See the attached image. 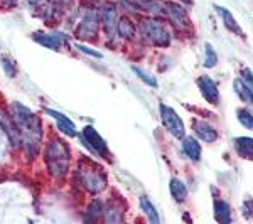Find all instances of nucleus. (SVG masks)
<instances>
[{
  "label": "nucleus",
  "mask_w": 253,
  "mask_h": 224,
  "mask_svg": "<svg viewBox=\"0 0 253 224\" xmlns=\"http://www.w3.org/2000/svg\"><path fill=\"white\" fill-rule=\"evenodd\" d=\"M14 120H15V123H17L20 133H22L24 140H26L27 152L31 153V150L36 152V150L39 149L41 137H42L39 118L36 116L31 110L22 107L20 103H14Z\"/></svg>",
  "instance_id": "f257e3e1"
},
{
  "label": "nucleus",
  "mask_w": 253,
  "mask_h": 224,
  "mask_svg": "<svg viewBox=\"0 0 253 224\" xmlns=\"http://www.w3.org/2000/svg\"><path fill=\"white\" fill-rule=\"evenodd\" d=\"M46 164L54 177H64L69 169V149L63 142L51 140L46 149Z\"/></svg>",
  "instance_id": "f03ea898"
},
{
  "label": "nucleus",
  "mask_w": 253,
  "mask_h": 224,
  "mask_svg": "<svg viewBox=\"0 0 253 224\" xmlns=\"http://www.w3.org/2000/svg\"><path fill=\"white\" fill-rule=\"evenodd\" d=\"M140 34L142 37L147 39L149 42H152L154 46H169L170 44V34L166 29V26L159 20L147 19L140 22Z\"/></svg>",
  "instance_id": "7ed1b4c3"
},
{
  "label": "nucleus",
  "mask_w": 253,
  "mask_h": 224,
  "mask_svg": "<svg viewBox=\"0 0 253 224\" xmlns=\"http://www.w3.org/2000/svg\"><path fill=\"white\" fill-rule=\"evenodd\" d=\"M159 110H161V120H162V123H164V127L167 128V132L174 138H181L182 140L186 133V128H184V123H182L181 116L177 115V112L164 103L159 107Z\"/></svg>",
  "instance_id": "20e7f679"
},
{
  "label": "nucleus",
  "mask_w": 253,
  "mask_h": 224,
  "mask_svg": "<svg viewBox=\"0 0 253 224\" xmlns=\"http://www.w3.org/2000/svg\"><path fill=\"white\" fill-rule=\"evenodd\" d=\"M80 182L88 192L98 194L107 187V179L101 176L98 170L91 169H80Z\"/></svg>",
  "instance_id": "39448f33"
},
{
  "label": "nucleus",
  "mask_w": 253,
  "mask_h": 224,
  "mask_svg": "<svg viewBox=\"0 0 253 224\" xmlns=\"http://www.w3.org/2000/svg\"><path fill=\"white\" fill-rule=\"evenodd\" d=\"M98 14L95 10H86L81 19L78 29H76V37H81V39H91L96 36L98 32Z\"/></svg>",
  "instance_id": "423d86ee"
},
{
  "label": "nucleus",
  "mask_w": 253,
  "mask_h": 224,
  "mask_svg": "<svg viewBox=\"0 0 253 224\" xmlns=\"http://www.w3.org/2000/svg\"><path fill=\"white\" fill-rule=\"evenodd\" d=\"M198 86H199V91H201L203 98H205L208 103H213V105H218L219 103V89H218V84H216L214 81L210 78V76H199Z\"/></svg>",
  "instance_id": "0eeeda50"
},
{
  "label": "nucleus",
  "mask_w": 253,
  "mask_h": 224,
  "mask_svg": "<svg viewBox=\"0 0 253 224\" xmlns=\"http://www.w3.org/2000/svg\"><path fill=\"white\" fill-rule=\"evenodd\" d=\"M0 127L5 130V133H7V137H9L12 145L19 147L22 144V133H20L17 123H15L14 118H10L5 112H0Z\"/></svg>",
  "instance_id": "6e6552de"
},
{
  "label": "nucleus",
  "mask_w": 253,
  "mask_h": 224,
  "mask_svg": "<svg viewBox=\"0 0 253 224\" xmlns=\"http://www.w3.org/2000/svg\"><path fill=\"white\" fill-rule=\"evenodd\" d=\"M166 14L172 19V22L175 24V26L182 27V29H186V27L191 26V20H189V17H187L186 9L182 5H179V3H175V2L166 3Z\"/></svg>",
  "instance_id": "1a4fd4ad"
},
{
  "label": "nucleus",
  "mask_w": 253,
  "mask_h": 224,
  "mask_svg": "<svg viewBox=\"0 0 253 224\" xmlns=\"http://www.w3.org/2000/svg\"><path fill=\"white\" fill-rule=\"evenodd\" d=\"M83 137H84V140H86V144L89 145V149L95 150L96 153H100V155H105V153L108 152V150H107V144H105V140L101 138L100 133L96 132L95 127L88 125V127L83 130Z\"/></svg>",
  "instance_id": "9d476101"
},
{
  "label": "nucleus",
  "mask_w": 253,
  "mask_h": 224,
  "mask_svg": "<svg viewBox=\"0 0 253 224\" xmlns=\"http://www.w3.org/2000/svg\"><path fill=\"white\" fill-rule=\"evenodd\" d=\"M193 130H194L196 135L199 137V140L208 142V144L216 142V138H218V132H216V128L211 123L205 121V120H198V118H194V120H193Z\"/></svg>",
  "instance_id": "9b49d317"
},
{
  "label": "nucleus",
  "mask_w": 253,
  "mask_h": 224,
  "mask_svg": "<svg viewBox=\"0 0 253 224\" xmlns=\"http://www.w3.org/2000/svg\"><path fill=\"white\" fill-rule=\"evenodd\" d=\"M46 113H47L49 116L54 118L56 121H58V128L63 133H66L68 137H76V135H78V133H76L75 123H73V121L69 120L66 115H63V113L56 112V110H49V108H46Z\"/></svg>",
  "instance_id": "f8f14e48"
},
{
  "label": "nucleus",
  "mask_w": 253,
  "mask_h": 224,
  "mask_svg": "<svg viewBox=\"0 0 253 224\" xmlns=\"http://www.w3.org/2000/svg\"><path fill=\"white\" fill-rule=\"evenodd\" d=\"M235 150L242 158L253 160V138L252 137H236L233 140Z\"/></svg>",
  "instance_id": "ddd939ff"
},
{
  "label": "nucleus",
  "mask_w": 253,
  "mask_h": 224,
  "mask_svg": "<svg viewBox=\"0 0 253 224\" xmlns=\"http://www.w3.org/2000/svg\"><path fill=\"white\" fill-rule=\"evenodd\" d=\"M214 9L219 14V17L223 19V24H224V27H226L228 31H231L236 36H243V31L240 29L238 22H236V19L233 17V14H231L230 10L224 9V7H221V5H216V3H214Z\"/></svg>",
  "instance_id": "4468645a"
},
{
  "label": "nucleus",
  "mask_w": 253,
  "mask_h": 224,
  "mask_svg": "<svg viewBox=\"0 0 253 224\" xmlns=\"http://www.w3.org/2000/svg\"><path fill=\"white\" fill-rule=\"evenodd\" d=\"M182 150L191 160H199L201 158V144L194 137H184L182 138Z\"/></svg>",
  "instance_id": "2eb2a0df"
},
{
  "label": "nucleus",
  "mask_w": 253,
  "mask_h": 224,
  "mask_svg": "<svg viewBox=\"0 0 253 224\" xmlns=\"http://www.w3.org/2000/svg\"><path fill=\"white\" fill-rule=\"evenodd\" d=\"M169 190H170V194H172L175 202H184L187 199V187H186L184 182L181 181V179H177V177L170 179V181H169Z\"/></svg>",
  "instance_id": "dca6fc26"
},
{
  "label": "nucleus",
  "mask_w": 253,
  "mask_h": 224,
  "mask_svg": "<svg viewBox=\"0 0 253 224\" xmlns=\"http://www.w3.org/2000/svg\"><path fill=\"white\" fill-rule=\"evenodd\" d=\"M32 37H34L36 42H39L41 46H44L47 49H54V51H58L59 46H61L58 36L44 34V32H34V34H32Z\"/></svg>",
  "instance_id": "f3484780"
},
{
  "label": "nucleus",
  "mask_w": 253,
  "mask_h": 224,
  "mask_svg": "<svg viewBox=\"0 0 253 224\" xmlns=\"http://www.w3.org/2000/svg\"><path fill=\"white\" fill-rule=\"evenodd\" d=\"M214 219L221 224L231 223V211L230 206L224 201H214Z\"/></svg>",
  "instance_id": "a211bd4d"
},
{
  "label": "nucleus",
  "mask_w": 253,
  "mask_h": 224,
  "mask_svg": "<svg viewBox=\"0 0 253 224\" xmlns=\"http://www.w3.org/2000/svg\"><path fill=\"white\" fill-rule=\"evenodd\" d=\"M103 27L105 31L108 32V36H112L113 32L117 31V26H118V19H117V12L113 7H107L103 10Z\"/></svg>",
  "instance_id": "6ab92c4d"
},
{
  "label": "nucleus",
  "mask_w": 253,
  "mask_h": 224,
  "mask_svg": "<svg viewBox=\"0 0 253 224\" xmlns=\"http://www.w3.org/2000/svg\"><path fill=\"white\" fill-rule=\"evenodd\" d=\"M140 207L144 209L147 219H149L150 223H152V224H161V216H159V211L156 209V206H154L152 202L145 197V195H142V197H140Z\"/></svg>",
  "instance_id": "aec40b11"
},
{
  "label": "nucleus",
  "mask_w": 253,
  "mask_h": 224,
  "mask_svg": "<svg viewBox=\"0 0 253 224\" xmlns=\"http://www.w3.org/2000/svg\"><path fill=\"white\" fill-rule=\"evenodd\" d=\"M233 88H235V93L240 96V100H242L243 103L253 105V93L250 91V88L243 83L242 78H236L233 81Z\"/></svg>",
  "instance_id": "412c9836"
},
{
  "label": "nucleus",
  "mask_w": 253,
  "mask_h": 224,
  "mask_svg": "<svg viewBox=\"0 0 253 224\" xmlns=\"http://www.w3.org/2000/svg\"><path fill=\"white\" fill-rule=\"evenodd\" d=\"M117 31L122 37H133V32H135V27L133 24L130 22V19L126 17H122L118 20V26H117Z\"/></svg>",
  "instance_id": "4be33fe9"
},
{
  "label": "nucleus",
  "mask_w": 253,
  "mask_h": 224,
  "mask_svg": "<svg viewBox=\"0 0 253 224\" xmlns=\"http://www.w3.org/2000/svg\"><path fill=\"white\" fill-rule=\"evenodd\" d=\"M236 118H238V121L243 125L245 128L253 130V113L250 112V110L238 108L236 110Z\"/></svg>",
  "instance_id": "5701e85b"
},
{
  "label": "nucleus",
  "mask_w": 253,
  "mask_h": 224,
  "mask_svg": "<svg viewBox=\"0 0 253 224\" xmlns=\"http://www.w3.org/2000/svg\"><path fill=\"white\" fill-rule=\"evenodd\" d=\"M203 64H205V68H214L218 64V54L210 42L205 44V63Z\"/></svg>",
  "instance_id": "b1692460"
},
{
  "label": "nucleus",
  "mask_w": 253,
  "mask_h": 224,
  "mask_svg": "<svg viewBox=\"0 0 253 224\" xmlns=\"http://www.w3.org/2000/svg\"><path fill=\"white\" fill-rule=\"evenodd\" d=\"M132 71L135 73V75L140 78L142 81H144L145 84H149V86H152V88H157V81L154 76H150L149 73H145L144 69H140V68H137V66H132Z\"/></svg>",
  "instance_id": "393cba45"
},
{
  "label": "nucleus",
  "mask_w": 253,
  "mask_h": 224,
  "mask_svg": "<svg viewBox=\"0 0 253 224\" xmlns=\"http://www.w3.org/2000/svg\"><path fill=\"white\" fill-rule=\"evenodd\" d=\"M103 214V207H101V202L100 201H93L91 204L88 207V221H96L100 216Z\"/></svg>",
  "instance_id": "a878e982"
},
{
  "label": "nucleus",
  "mask_w": 253,
  "mask_h": 224,
  "mask_svg": "<svg viewBox=\"0 0 253 224\" xmlns=\"http://www.w3.org/2000/svg\"><path fill=\"white\" fill-rule=\"evenodd\" d=\"M240 78L243 79V83L247 84V86L250 88V91L253 93V71H252V69L243 68L242 69V76H240Z\"/></svg>",
  "instance_id": "bb28decb"
},
{
  "label": "nucleus",
  "mask_w": 253,
  "mask_h": 224,
  "mask_svg": "<svg viewBox=\"0 0 253 224\" xmlns=\"http://www.w3.org/2000/svg\"><path fill=\"white\" fill-rule=\"evenodd\" d=\"M2 66L5 68V73L10 76V78H15V73H17V69H15V66L12 64V59L2 58Z\"/></svg>",
  "instance_id": "cd10ccee"
},
{
  "label": "nucleus",
  "mask_w": 253,
  "mask_h": 224,
  "mask_svg": "<svg viewBox=\"0 0 253 224\" xmlns=\"http://www.w3.org/2000/svg\"><path fill=\"white\" fill-rule=\"evenodd\" d=\"M76 49L81 51V52H84V54H88V56H93V58H98V59L103 58V56H101V52L95 51V49H89L86 46H83V44H76Z\"/></svg>",
  "instance_id": "c85d7f7f"
},
{
  "label": "nucleus",
  "mask_w": 253,
  "mask_h": 224,
  "mask_svg": "<svg viewBox=\"0 0 253 224\" xmlns=\"http://www.w3.org/2000/svg\"><path fill=\"white\" fill-rule=\"evenodd\" d=\"M242 211H243V216H245L247 219L253 218V199H247V201L243 202Z\"/></svg>",
  "instance_id": "c756f323"
},
{
  "label": "nucleus",
  "mask_w": 253,
  "mask_h": 224,
  "mask_svg": "<svg viewBox=\"0 0 253 224\" xmlns=\"http://www.w3.org/2000/svg\"><path fill=\"white\" fill-rule=\"evenodd\" d=\"M15 2H17V0H0L2 5H15Z\"/></svg>",
  "instance_id": "7c9ffc66"
},
{
  "label": "nucleus",
  "mask_w": 253,
  "mask_h": 224,
  "mask_svg": "<svg viewBox=\"0 0 253 224\" xmlns=\"http://www.w3.org/2000/svg\"><path fill=\"white\" fill-rule=\"evenodd\" d=\"M191 3H193V0H187V5H191Z\"/></svg>",
  "instance_id": "2f4dec72"
}]
</instances>
